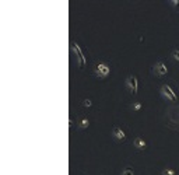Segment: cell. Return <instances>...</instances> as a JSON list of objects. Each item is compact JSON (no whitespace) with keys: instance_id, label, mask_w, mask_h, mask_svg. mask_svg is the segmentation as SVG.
I'll return each mask as SVG.
<instances>
[{"instance_id":"1","label":"cell","mask_w":179,"mask_h":175,"mask_svg":"<svg viewBox=\"0 0 179 175\" xmlns=\"http://www.w3.org/2000/svg\"><path fill=\"white\" fill-rule=\"evenodd\" d=\"M109 72H111V69L105 63H99L97 66V73L99 77H106V76L109 74Z\"/></svg>"},{"instance_id":"2","label":"cell","mask_w":179,"mask_h":175,"mask_svg":"<svg viewBox=\"0 0 179 175\" xmlns=\"http://www.w3.org/2000/svg\"><path fill=\"white\" fill-rule=\"evenodd\" d=\"M127 84L130 86L131 93L136 94V93H137V79H136V76H130V77L127 79Z\"/></svg>"},{"instance_id":"3","label":"cell","mask_w":179,"mask_h":175,"mask_svg":"<svg viewBox=\"0 0 179 175\" xmlns=\"http://www.w3.org/2000/svg\"><path fill=\"white\" fill-rule=\"evenodd\" d=\"M162 91H164V94L168 97L171 101H176V95L174 94V91L171 90V87H169V86H164V87H162Z\"/></svg>"},{"instance_id":"4","label":"cell","mask_w":179,"mask_h":175,"mask_svg":"<svg viewBox=\"0 0 179 175\" xmlns=\"http://www.w3.org/2000/svg\"><path fill=\"white\" fill-rule=\"evenodd\" d=\"M73 49H74V52L79 55V63H80V67H84V56H83L81 50L79 48V45L77 44H73Z\"/></svg>"},{"instance_id":"5","label":"cell","mask_w":179,"mask_h":175,"mask_svg":"<svg viewBox=\"0 0 179 175\" xmlns=\"http://www.w3.org/2000/svg\"><path fill=\"white\" fill-rule=\"evenodd\" d=\"M155 70H157V73L160 74V76H164V74H166L168 73V70H166V66L162 63V62H158L157 66H155Z\"/></svg>"},{"instance_id":"6","label":"cell","mask_w":179,"mask_h":175,"mask_svg":"<svg viewBox=\"0 0 179 175\" xmlns=\"http://www.w3.org/2000/svg\"><path fill=\"white\" fill-rule=\"evenodd\" d=\"M114 135H115V137H116L118 140H125V139H126L125 132H122L119 127H115V129H114Z\"/></svg>"},{"instance_id":"7","label":"cell","mask_w":179,"mask_h":175,"mask_svg":"<svg viewBox=\"0 0 179 175\" xmlns=\"http://www.w3.org/2000/svg\"><path fill=\"white\" fill-rule=\"evenodd\" d=\"M134 146H136L137 148H140V150H144V148H146V142H144L141 137H137L136 142H134Z\"/></svg>"},{"instance_id":"8","label":"cell","mask_w":179,"mask_h":175,"mask_svg":"<svg viewBox=\"0 0 179 175\" xmlns=\"http://www.w3.org/2000/svg\"><path fill=\"white\" fill-rule=\"evenodd\" d=\"M122 175H134V172H133V170L131 168H126L125 171H123V174Z\"/></svg>"},{"instance_id":"9","label":"cell","mask_w":179,"mask_h":175,"mask_svg":"<svg viewBox=\"0 0 179 175\" xmlns=\"http://www.w3.org/2000/svg\"><path fill=\"white\" fill-rule=\"evenodd\" d=\"M88 125H90L88 119H83V121H81V123H80V126H81V127H87Z\"/></svg>"},{"instance_id":"10","label":"cell","mask_w":179,"mask_h":175,"mask_svg":"<svg viewBox=\"0 0 179 175\" xmlns=\"http://www.w3.org/2000/svg\"><path fill=\"white\" fill-rule=\"evenodd\" d=\"M83 105H84V107H91L92 102H91V99H84V101H83Z\"/></svg>"},{"instance_id":"11","label":"cell","mask_w":179,"mask_h":175,"mask_svg":"<svg viewBox=\"0 0 179 175\" xmlns=\"http://www.w3.org/2000/svg\"><path fill=\"white\" fill-rule=\"evenodd\" d=\"M162 175H175V171L174 170H165L162 172Z\"/></svg>"},{"instance_id":"12","label":"cell","mask_w":179,"mask_h":175,"mask_svg":"<svg viewBox=\"0 0 179 175\" xmlns=\"http://www.w3.org/2000/svg\"><path fill=\"white\" fill-rule=\"evenodd\" d=\"M172 55H174V58H175V59L179 62V50H174V53H172Z\"/></svg>"},{"instance_id":"13","label":"cell","mask_w":179,"mask_h":175,"mask_svg":"<svg viewBox=\"0 0 179 175\" xmlns=\"http://www.w3.org/2000/svg\"><path fill=\"white\" fill-rule=\"evenodd\" d=\"M140 108H141V104H140V102H136V104H134V109H136V111H139Z\"/></svg>"},{"instance_id":"14","label":"cell","mask_w":179,"mask_h":175,"mask_svg":"<svg viewBox=\"0 0 179 175\" xmlns=\"http://www.w3.org/2000/svg\"><path fill=\"white\" fill-rule=\"evenodd\" d=\"M172 3H174L175 6H178V7H179V0H178V1H172Z\"/></svg>"}]
</instances>
